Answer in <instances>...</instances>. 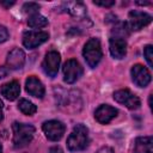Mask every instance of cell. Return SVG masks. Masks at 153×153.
Returning <instances> with one entry per match:
<instances>
[{
	"mask_svg": "<svg viewBox=\"0 0 153 153\" xmlns=\"http://www.w3.org/2000/svg\"><path fill=\"white\" fill-rule=\"evenodd\" d=\"M0 153H2V146H1V143H0Z\"/></svg>",
	"mask_w": 153,
	"mask_h": 153,
	"instance_id": "4dcf8cb0",
	"label": "cell"
},
{
	"mask_svg": "<svg viewBox=\"0 0 153 153\" xmlns=\"http://www.w3.org/2000/svg\"><path fill=\"white\" fill-rule=\"evenodd\" d=\"M109 49L115 59H123L127 54V42L122 37H111L109 41Z\"/></svg>",
	"mask_w": 153,
	"mask_h": 153,
	"instance_id": "5bb4252c",
	"label": "cell"
},
{
	"mask_svg": "<svg viewBox=\"0 0 153 153\" xmlns=\"http://www.w3.org/2000/svg\"><path fill=\"white\" fill-rule=\"evenodd\" d=\"M42 129H43V133L45 134L48 140H50V141H59L63 136L66 127H65V124L61 121L50 120V121H47V122L43 123Z\"/></svg>",
	"mask_w": 153,
	"mask_h": 153,
	"instance_id": "5b68a950",
	"label": "cell"
},
{
	"mask_svg": "<svg viewBox=\"0 0 153 153\" xmlns=\"http://www.w3.org/2000/svg\"><path fill=\"white\" fill-rule=\"evenodd\" d=\"M66 5V10L68 11V13H71L73 17L75 18H85L86 17V6L82 2H67Z\"/></svg>",
	"mask_w": 153,
	"mask_h": 153,
	"instance_id": "ac0fdd59",
	"label": "cell"
},
{
	"mask_svg": "<svg viewBox=\"0 0 153 153\" xmlns=\"http://www.w3.org/2000/svg\"><path fill=\"white\" fill-rule=\"evenodd\" d=\"M131 79L134 84L139 87H146L151 82V73L142 65H135L131 67Z\"/></svg>",
	"mask_w": 153,
	"mask_h": 153,
	"instance_id": "8fae6325",
	"label": "cell"
},
{
	"mask_svg": "<svg viewBox=\"0 0 153 153\" xmlns=\"http://www.w3.org/2000/svg\"><path fill=\"white\" fill-rule=\"evenodd\" d=\"M152 22L151 14L141 11H130L129 12V29L133 31H139L143 26L148 25Z\"/></svg>",
	"mask_w": 153,
	"mask_h": 153,
	"instance_id": "30bf717a",
	"label": "cell"
},
{
	"mask_svg": "<svg viewBox=\"0 0 153 153\" xmlns=\"http://www.w3.org/2000/svg\"><path fill=\"white\" fill-rule=\"evenodd\" d=\"M55 92V98H56V104L57 106L68 112V114H74L79 112L82 108V99L81 96L78 91L74 90H63V88H54Z\"/></svg>",
	"mask_w": 153,
	"mask_h": 153,
	"instance_id": "6da1fadb",
	"label": "cell"
},
{
	"mask_svg": "<svg viewBox=\"0 0 153 153\" xmlns=\"http://www.w3.org/2000/svg\"><path fill=\"white\" fill-rule=\"evenodd\" d=\"M114 99L120 103V104H123L126 105L128 109L130 110H135L137 109L140 105H141V102L137 96H135L134 93H131L128 88H124V90H118L114 93Z\"/></svg>",
	"mask_w": 153,
	"mask_h": 153,
	"instance_id": "52a82bcc",
	"label": "cell"
},
{
	"mask_svg": "<svg viewBox=\"0 0 153 153\" xmlns=\"http://www.w3.org/2000/svg\"><path fill=\"white\" fill-rule=\"evenodd\" d=\"M93 4L94 5H97V6H103V7H111V6H114L115 5V1L114 0H94L93 1Z\"/></svg>",
	"mask_w": 153,
	"mask_h": 153,
	"instance_id": "603a6c76",
	"label": "cell"
},
{
	"mask_svg": "<svg viewBox=\"0 0 153 153\" xmlns=\"http://www.w3.org/2000/svg\"><path fill=\"white\" fill-rule=\"evenodd\" d=\"M82 55H84V59L87 62V65L91 68H94L102 59V48H100L99 39L94 38V37L90 38L82 49Z\"/></svg>",
	"mask_w": 153,
	"mask_h": 153,
	"instance_id": "277c9868",
	"label": "cell"
},
{
	"mask_svg": "<svg viewBox=\"0 0 153 153\" xmlns=\"http://www.w3.org/2000/svg\"><path fill=\"white\" fill-rule=\"evenodd\" d=\"M25 88H26V92L36 98H43L44 96V86L42 84V81L39 79H37L36 76L31 75L26 79L25 81Z\"/></svg>",
	"mask_w": 153,
	"mask_h": 153,
	"instance_id": "9a60e30c",
	"label": "cell"
},
{
	"mask_svg": "<svg viewBox=\"0 0 153 153\" xmlns=\"http://www.w3.org/2000/svg\"><path fill=\"white\" fill-rule=\"evenodd\" d=\"M38 10H39V5L36 4V2H25L23 5V11L25 13L31 14V16L38 13Z\"/></svg>",
	"mask_w": 153,
	"mask_h": 153,
	"instance_id": "44dd1931",
	"label": "cell"
},
{
	"mask_svg": "<svg viewBox=\"0 0 153 153\" xmlns=\"http://www.w3.org/2000/svg\"><path fill=\"white\" fill-rule=\"evenodd\" d=\"M7 38H8V31H7V29L4 25L0 24V43L7 41Z\"/></svg>",
	"mask_w": 153,
	"mask_h": 153,
	"instance_id": "cb8c5ba5",
	"label": "cell"
},
{
	"mask_svg": "<svg viewBox=\"0 0 153 153\" xmlns=\"http://www.w3.org/2000/svg\"><path fill=\"white\" fill-rule=\"evenodd\" d=\"M136 4L137 5H149L148 1H136Z\"/></svg>",
	"mask_w": 153,
	"mask_h": 153,
	"instance_id": "f546056e",
	"label": "cell"
},
{
	"mask_svg": "<svg viewBox=\"0 0 153 153\" xmlns=\"http://www.w3.org/2000/svg\"><path fill=\"white\" fill-rule=\"evenodd\" d=\"M2 106H4V103L2 100L0 99V122L4 120V112H2Z\"/></svg>",
	"mask_w": 153,
	"mask_h": 153,
	"instance_id": "f1b7e54d",
	"label": "cell"
},
{
	"mask_svg": "<svg viewBox=\"0 0 153 153\" xmlns=\"http://www.w3.org/2000/svg\"><path fill=\"white\" fill-rule=\"evenodd\" d=\"M117 114H118L117 109H115V108H112V106H110L108 104H102V105H99L96 109V111H94V118L99 123L106 124L112 118H115L117 116Z\"/></svg>",
	"mask_w": 153,
	"mask_h": 153,
	"instance_id": "4fadbf2b",
	"label": "cell"
},
{
	"mask_svg": "<svg viewBox=\"0 0 153 153\" xmlns=\"http://www.w3.org/2000/svg\"><path fill=\"white\" fill-rule=\"evenodd\" d=\"M81 75H82V67L76 60L71 59L66 61V63L63 65V80L67 84H74Z\"/></svg>",
	"mask_w": 153,
	"mask_h": 153,
	"instance_id": "8992f818",
	"label": "cell"
},
{
	"mask_svg": "<svg viewBox=\"0 0 153 153\" xmlns=\"http://www.w3.org/2000/svg\"><path fill=\"white\" fill-rule=\"evenodd\" d=\"M153 139L152 136H140L135 139L134 143V153H152Z\"/></svg>",
	"mask_w": 153,
	"mask_h": 153,
	"instance_id": "e0dca14e",
	"label": "cell"
},
{
	"mask_svg": "<svg viewBox=\"0 0 153 153\" xmlns=\"http://www.w3.org/2000/svg\"><path fill=\"white\" fill-rule=\"evenodd\" d=\"M97 153H114V151H112V148H110V147H108V146H104V147L99 148V149L97 151Z\"/></svg>",
	"mask_w": 153,
	"mask_h": 153,
	"instance_id": "d4e9b609",
	"label": "cell"
},
{
	"mask_svg": "<svg viewBox=\"0 0 153 153\" xmlns=\"http://www.w3.org/2000/svg\"><path fill=\"white\" fill-rule=\"evenodd\" d=\"M12 129H13V145L16 148L25 147L32 141L35 134L33 126L14 122L12 124Z\"/></svg>",
	"mask_w": 153,
	"mask_h": 153,
	"instance_id": "3957f363",
	"label": "cell"
},
{
	"mask_svg": "<svg viewBox=\"0 0 153 153\" xmlns=\"http://www.w3.org/2000/svg\"><path fill=\"white\" fill-rule=\"evenodd\" d=\"M8 68L7 67H0V79H2V78H5L7 74H8Z\"/></svg>",
	"mask_w": 153,
	"mask_h": 153,
	"instance_id": "484cf974",
	"label": "cell"
},
{
	"mask_svg": "<svg viewBox=\"0 0 153 153\" xmlns=\"http://www.w3.org/2000/svg\"><path fill=\"white\" fill-rule=\"evenodd\" d=\"M25 63V54L22 49H12L6 57V66L8 69H20Z\"/></svg>",
	"mask_w": 153,
	"mask_h": 153,
	"instance_id": "7c38bea8",
	"label": "cell"
},
{
	"mask_svg": "<svg viewBox=\"0 0 153 153\" xmlns=\"http://www.w3.org/2000/svg\"><path fill=\"white\" fill-rule=\"evenodd\" d=\"M0 5H2V6H5V7H10V6H12V5H14V1H0Z\"/></svg>",
	"mask_w": 153,
	"mask_h": 153,
	"instance_id": "83f0119b",
	"label": "cell"
},
{
	"mask_svg": "<svg viewBox=\"0 0 153 153\" xmlns=\"http://www.w3.org/2000/svg\"><path fill=\"white\" fill-rule=\"evenodd\" d=\"M88 145V129L79 123L73 128V131L67 139V147L71 152L82 151Z\"/></svg>",
	"mask_w": 153,
	"mask_h": 153,
	"instance_id": "7a4b0ae2",
	"label": "cell"
},
{
	"mask_svg": "<svg viewBox=\"0 0 153 153\" xmlns=\"http://www.w3.org/2000/svg\"><path fill=\"white\" fill-rule=\"evenodd\" d=\"M1 94L8 99V100H14L18 98L19 96V92H20V86H19V82L13 80V81H10V82H6L1 86Z\"/></svg>",
	"mask_w": 153,
	"mask_h": 153,
	"instance_id": "2e32d148",
	"label": "cell"
},
{
	"mask_svg": "<svg viewBox=\"0 0 153 153\" xmlns=\"http://www.w3.org/2000/svg\"><path fill=\"white\" fill-rule=\"evenodd\" d=\"M49 153H63V151H62L61 147H59V146H54V147H51V148L49 149Z\"/></svg>",
	"mask_w": 153,
	"mask_h": 153,
	"instance_id": "4316f807",
	"label": "cell"
},
{
	"mask_svg": "<svg viewBox=\"0 0 153 153\" xmlns=\"http://www.w3.org/2000/svg\"><path fill=\"white\" fill-rule=\"evenodd\" d=\"M49 33L45 31H26L23 35V44L27 49H33L47 42Z\"/></svg>",
	"mask_w": 153,
	"mask_h": 153,
	"instance_id": "9c48e42d",
	"label": "cell"
},
{
	"mask_svg": "<svg viewBox=\"0 0 153 153\" xmlns=\"http://www.w3.org/2000/svg\"><path fill=\"white\" fill-rule=\"evenodd\" d=\"M27 24L32 29H39V27H44L48 24V19L45 17H43L42 14L36 13V14L30 16V18L27 20Z\"/></svg>",
	"mask_w": 153,
	"mask_h": 153,
	"instance_id": "d6986e66",
	"label": "cell"
},
{
	"mask_svg": "<svg viewBox=\"0 0 153 153\" xmlns=\"http://www.w3.org/2000/svg\"><path fill=\"white\" fill-rule=\"evenodd\" d=\"M60 62H61V56L57 51H49L43 62H42V68L44 71V73L50 76V78H54L57 72H59V67H60Z\"/></svg>",
	"mask_w": 153,
	"mask_h": 153,
	"instance_id": "ba28073f",
	"label": "cell"
},
{
	"mask_svg": "<svg viewBox=\"0 0 153 153\" xmlns=\"http://www.w3.org/2000/svg\"><path fill=\"white\" fill-rule=\"evenodd\" d=\"M143 55H145V59L148 63L149 67L153 66V61H152V57H153V47L152 45H146L145 49H143Z\"/></svg>",
	"mask_w": 153,
	"mask_h": 153,
	"instance_id": "7402d4cb",
	"label": "cell"
},
{
	"mask_svg": "<svg viewBox=\"0 0 153 153\" xmlns=\"http://www.w3.org/2000/svg\"><path fill=\"white\" fill-rule=\"evenodd\" d=\"M18 109L24 115H29V116L30 115H33L37 111V106L32 102H30L27 99H20L19 103H18Z\"/></svg>",
	"mask_w": 153,
	"mask_h": 153,
	"instance_id": "ffe728a7",
	"label": "cell"
}]
</instances>
